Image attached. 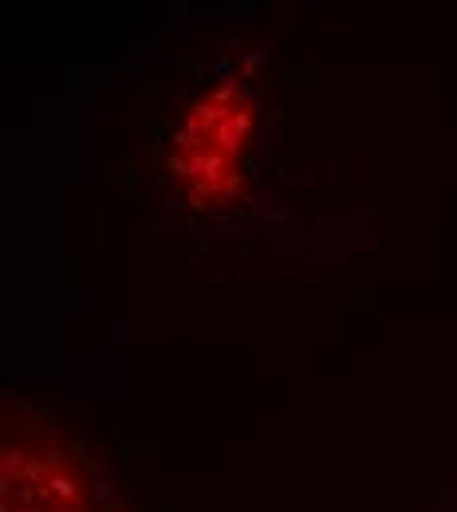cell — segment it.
<instances>
[{
    "instance_id": "obj_1",
    "label": "cell",
    "mask_w": 457,
    "mask_h": 512,
    "mask_svg": "<svg viewBox=\"0 0 457 512\" xmlns=\"http://www.w3.org/2000/svg\"><path fill=\"white\" fill-rule=\"evenodd\" d=\"M249 142H253V103L241 91L221 87L186 111L174 134L170 174L197 205H221L237 190Z\"/></svg>"
}]
</instances>
